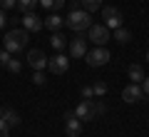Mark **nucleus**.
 <instances>
[{
	"instance_id": "obj_31",
	"label": "nucleus",
	"mask_w": 149,
	"mask_h": 137,
	"mask_svg": "<svg viewBox=\"0 0 149 137\" xmlns=\"http://www.w3.org/2000/svg\"><path fill=\"white\" fill-rule=\"evenodd\" d=\"M147 63H149V53H147Z\"/></svg>"
},
{
	"instance_id": "obj_13",
	"label": "nucleus",
	"mask_w": 149,
	"mask_h": 137,
	"mask_svg": "<svg viewBox=\"0 0 149 137\" xmlns=\"http://www.w3.org/2000/svg\"><path fill=\"white\" fill-rule=\"evenodd\" d=\"M0 117L5 120V125H8V127H15V125H20V115H17L15 110H10V107H5Z\"/></svg>"
},
{
	"instance_id": "obj_25",
	"label": "nucleus",
	"mask_w": 149,
	"mask_h": 137,
	"mask_svg": "<svg viewBox=\"0 0 149 137\" xmlns=\"http://www.w3.org/2000/svg\"><path fill=\"white\" fill-rule=\"evenodd\" d=\"M82 97H85V100H92V97H95V90H92V85H85V87H82Z\"/></svg>"
},
{
	"instance_id": "obj_18",
	"label": "nucleus",
	"mask_w": 149,
	"mask_h": 137,
	"mask_svg": "<svg viewBox=\"0 0 149 137\" xmlns=\"http://www.w3.org/2000/svg\"><path fill=\"white\" fill-rule=\"evenodd\" d=\"M37 3H40V0H17V8H20L22 13H32Z\"/></svg>"
},
{
	"instance_id": "obj_20",
	"label": "nucleus",
	"mask_w": 149,
	"mask_h": 137,
	"mask_svg": "<svg viewBox=\"0 0 149 137\" xmlns=\"http://www.w3.org/2000/svg\"><path fill=\"white\" fill-rule=\"evenodd\" d=\"M80 3H82V8H85L87 13H95L97 8L102 5V0H80Z\"/></svg>"
},
{
	"instance_id": "obj_7",
	"label": "nucleus",
	"mask_w": 149,
	"mask_h": 137,
	"mask_svg": "<svg viewBox=\"0 0 149 137\" xmlns=\"http://www.w3.org/2000/svg\"><path fill=\"white\" fill-rule=\"evenodd\" d=\"M47 67H50L52 75H65L70 70V58L67 55H55V58L47 60Z\"/></svg>"
},
{
	"instance_id": "obj_4",
	"label": "nucleus",
	"mask_w": 149,
	"mask_h": 137,
	"mask_svg": "<svg viewBox=\"0 0 149 137\" xmlns=\"http://www.w3.org/2000/svg\"><path fill=\"white\" fill-rule=\"evenodd\" d=\"M85 58H87V65H90V67H102V65L109 63V50L107 48H95V50H90Z\"/></svg>"
},
{
	"instance_id": "obj_11",
	"label": "nucleus",
	"mask_w": 149,
	"mask_h": 137,
	"mask_svg": "<svg viewBox=\"0 0 149 137\" xmlns=\"http://www.w3.org/2000/svg\"><path fill=\"white\" fill-rule=\"evenodd\" d=\"M27 65H30L32 70L47 67V55H45L42 50H30V53H27Z\"/></svg>"
},
{
	"instance_id": "obj_14",
	"label": "nucleus",
	"mask_w": 149,
	"mask_h": 137,
	"mask_svg": "<svg viewBox=\"0 0 149 137\" xmlns=\"http://www.w3.org/2000/svg\"><path fill=\"white\" fill-rule=\"evenodd\" d=\"M129 40H132V32H129L127 27H117V30H114V42H119V45H127Z\"/></svg>"
},
{
	"instance_id": "obj_17",
	"label": "nucleus",
	"mask_w": 149,
	"mask_h": 137,
	"mask_svg": "<svg viewBox=\"0 0 149 137\" xmlns=\"http://www.w3.org/2000/svg\"><path fill=\"white\" fill-rule=\"evenodd\" d=\"M62 18H60V15H55V13H52V15H50V18H45V27H50V30H52V32H57V27L60 25H62Z\"/></svg>"
},
{
	"instance_id": "obj_16",
	"label": "nucleus",
	"mask_w": 149,
	"mask_h": 137,
	"mask_svg": "<svg viewBox=\"0 0 149 137\" xmlns=\"http://www.w3.org/2000/svg\"><path fill=\"white\" fill-rule=\"evenodd\" d=\"M129 80H132V82H142V80H144L142 65H129Z\"/></svg>"
},
{
	"instance_id": "obj_32",
	"label": "nucleus",
	"mask_w": 149,
	"mask_h": 137,
	"mask_svg": "<svg viewBox=\"0 0 149 137\" xmlns=\"http://www.w3.org/2000/svg\"><path fill=\"white\" fill-rule=\"evenodd\" d=\"M0 115H3V107H0Z\"/></svg>"
},
{
	"instance_id": "obj_30",
	"label": "nucleus",
	"mask_w": 149,
	"mask_h": 137,
	"mask_svg": "<svg viewBox=\"0 0 149 137\" xmlns=\"http://www.w3.org/2000/svg\"><path fill=\"white\" fill-rule=\"evenodd\" d=\"M5 22H8V18H5V10L0 8V27H5Z\"/></svg>"
},
{
	"instance_id": "obj_5",
	"label": "nucleus",
	"mask_w": 149,
	"mask_h": 137,
	"mask_svg": "<svg viewBox=\"0 0 149 137\" xmlns=\"http://www.w3.org/2000/svg\"><path fill=\"white\" fill-rule=\"evenodd\" d=\"M102 18H104V25L109 27V30H117V27H122V13L117 10V8H112V5H107V8H102Z\"/></svg>"
},
{
	"instance_id": "obj_24",
	"label": "nucleus",
	"mask_w": 149,
	"mask_h": 137,
	"mask_svg": "<svg viewBox=\"0 0 149 137\" xmlns=\"http://www.w3.org/2000/svg\"><path fill=\"white\" fill-rule=\"evenodd\" d=\"M8 63H10V53L8 50H0V67H8Z\"/></svg>"
},
{
	"instance_id": "obj_19",
	"label": "nucleus",
	"mask_w": 149,
	"mask_h": 137,
	"mask_svg": "<svg viewBox=\"0 0 149 137\" xmlns=\"http://www.w3.org/2000/svg\"><path fill=\"white\" fill-rule=\"evenodd\" d=\"M40 5L47 8V10H60L65 5V0H40Z\"/></svg>"
},
{
	"instance_id": "obj_23",
	"label": "nucleus",
	"mask_w": 149,
	"mask_h": 137,
	"mask_svg": "<svg viewBox=\"0 0 149 137\" xmlns=\"http://www.w3.org/2000/svg\"><path fill=\"white\" fill-rule=\"evenodd\" d=\"M32 82H35V85H45V75H42V70H35V72H32Z\"/></svg>"
},
{
	"instance_id": "obj_9",
	"label": "nucleus",
	"mask_w": 149,
	"mask_h": 137,
	"mask_svg": "<svg viewBox=\"0 0 149 137\" xmlns=\"http://www.w3.org/2000/svg\"><path fill=\"white\" fill-rule=\"evenodd\" d=\"M74 115L80 117L82 122H90V120H95V102H92V100H82L80 105L74 107Z\"/></svg>"
},
{
	"instance_id": "obj_29",
	"label": "nucleus",
	"mask_w": 149,
	"mask_h": 137,
	"mask_svg": "<svg viewBox=\"0 0 149 137\" xmlns=\"http://www.w3.org/2000/svg\"><path fill=\"white\" fill-rule=\"evenodd\" d=\"M142 90H144V95H149V77L142 80Z\"/></svg>"
},
{
	"instance_id": "obj_27",
	"label": "nucleus",
	"mask_w": 149,
	"mask_h": 137,
	"mask_svg": "<svg viewBox=\"0 0 149 137\" xmlns=\"http://www.w3.org/2000/svg\"><path fill=\"white\" fill-rule=\"evenodd\" d=\"M107 112V105L104 102H95V115H104Z\"/></svg>"
},
{
	"instance_id": "obj_1",
	"label": "nucleus",
	"mask_w": 149,
	"mask_h": 137,
	"mask_svg": "<svg viewBox=\"0 0 149 137\" xmlns=\"http://www.w3.org/2000/svg\"><path fill=\"white\" fill-rule=\"evenodd\" d=\"M27 40H30V32L22 27V30H8L5 32V50L8 53H20V50H25L27 48Z\"/></svg>"
},
{
	"instance_id": "obj_28",
	"label": "nucleus",
	"mask_w": 149,
	"mask_h": 137,
	"mask_svg": "<svg viewBox=\"0 0 149 137\" xmlns=\"http://www.w3.org/2000/svg\"><path fill=\"white\" fill-rule=\"evenodd\" d=\"M8 132H10V127L5 125V120L0 117V137H8Z\"/></svg>"
},
{
	"instance_id": "obj_6",
	"label": "nucleus",
	"mask_w": 149,
	"mask_h": 137,
	"mask_svg": "<svg viewBox=\"0 0 149 137\" xmlns=\"http://www.w3.org/2000/svg\"><path fill=\"white\" fill-rule=\"evenodd\" d=\"M65 132H67V137H80L82 120L74 115V112H65Z\"/></svg>"
},
{
	"instance_id": "obj_8",
	"label": "nucleus",
	"mask_w": 149,
	"mask_h": 137,
	"mask_svg": "<svg viewBox=\"0 0 149 137\" xmlns=\"http://www.w3.org/2000/svg\"><path fill=\"white\" fill-rule=\"evenodd\" d=\"M122 100L124 102H139V100H144V90H142V85L139 82H132V85H127V87L122 90Z\"/></svg>"
},
{
	"instance_id": "obj_12",
	"label": "nucleus",
	"mask_w": 149,
	"mask_h": 137,
	"mask_svg": "<svg viewBox=\"0 0 149 137\" xmlns=\"http://www.w3.org/2000/svg\"><path fill=\"white\" fill-rule=\"evenodd\" d=\"M22 27H25L27 32H37L45 27V20L42 18H37L35 13H25V18H22Z\"/></svg>"
},
{
	"instance_id": "obj_2",
	"label": "nucleus",
	"mask_w": 149,
	"mask_h": 137,
	"mask_svg": "<svg viewBox=\"0 0 149 137\" xmlns=\"http://www.w3.org/2000/svg\"><path fill=\"white\" fill-rule=\"evenodd\" d=\"M67 27L72 32H85V30H90V25H92V13H87V10H70V15H67Z\"/></svg>"
},
{
	"instance_id": "obj_15",
	"label": "nucleus",
	"mask_w": 149,
	"mask_h": 137,
	"mask_svg": "<svg viewBox=\"0 0 149 137\" xmlns=\"http://www.w3.org/2000/svg\"><path fill=\"white\" fill-rule=\"evenodd\" d=\"M50 45H52L55 50H62L65 45H67V37H65L62 32H52V37H50Z\"/></svg>"
},
{
	"instance_id": "obj_21",
	"label": "nucleus",
	"mask_w": 149,
	"mask_h": 137,
	"mask_svg": "<svg viewBox=\"0 0 149 137\" xmlns=\"http://www.w3.org/2000/svg\"><path fill=\"white\" fill-rule=\"evenodd\" d=\"M92 90H95V97L107 95V82H95V85H92Z\"/></svg>"
},
{
	"instance_id": "obj_3",
	"label": "nucleus",
	"mask_w": 149,
	"mask_h": 137,
	"mask_svg": "<svg viewBox=\"0 0 149 137\" xmlns=\"http://www.w3.org/2000/svg\"><path fill=\"white\" fill-rule=\"evenodd\" d=\"M90 37H87V40H92L97 45V48H104L107 42L112 40V32H109V27L107 25H90Z\"/></svg>"
},
{
	"instance_id": "obj_22",
	"label": "nucleus",
	"mask_w": 149,
	"mask_h": 137,
	"mask_svg": "<svg viewBox=\"0 0 149 137\" xmlns=\"http://www.w3.org/2000/svg\"><path fill=\"white\" fill-rule=\"evenodd\" d=\"M8 70H10V72H20V70H22V63H20V60H15V58H10V63H8Z\"/></svg>"
},
{
	"instance_id": "obj_10",
	"label": "nucleus",
	"mask_w": 149,
	"mask_h": 137,
	"mask_svg": "<svg viewBox=\"0 0 149 137\" xmlns=\"http://www.w3.org/2000/svg\"><path fill=\"white\" fill-rule=\"evenodd\" d=\"M70 55H72V58H85L87 55V37H82L80 32H77L74 40H70Z\"/></svg>"
},
{
	"instance_id": "obj_26",
	"label": "nucleus",
	"mask_w": 149,
	"mask_h": 137,
	"mask_svg": "<svg viewBox=\"0 0 149 137\" xmlns=\"http://www.w3.org/2000/svg\"><path fill=\"white\" fill-rule=\"evenodd\" d=\"M17 5V0H0V8L3 10H10V8H15Z\"/></svg>"
}]
</instances>
